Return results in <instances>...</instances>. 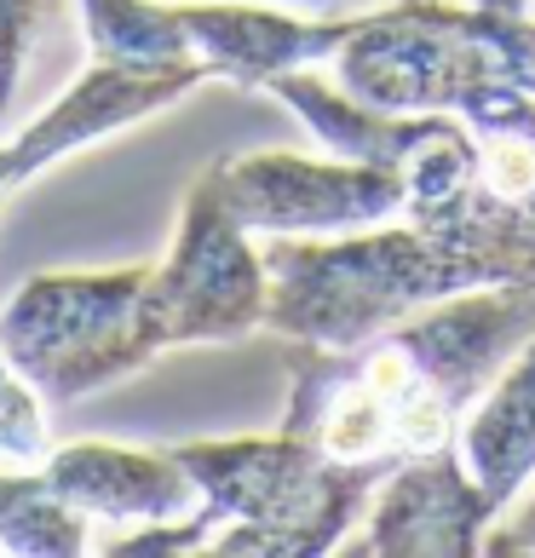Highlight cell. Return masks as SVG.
<instances>
[{
  "instance_id": "7",
  "label": "cell",
  "mask_w": 535,
  "mask_h": 558,
  "mask_svg": "<svg viewBox=\"0 0 535 558\" xmlns=\"http://www.w3.org/2000/svg\"><path fill=\"white\" fill-rule=\"evenodd\" d=\"M150 317L161 345H231L265 328V259L208 179L179 208L168 259L150 265Z\"/></svg>"
},
{
  "instance_id": "3",
  "label": "cell",
  "mask_w": 535,
  "mask_h": 558,
  "mask_svg": "<svg viewBox=\"0 0 535 558\" xmlns=\"http://www.w3.org/2000/svg\"><path fill=\"white\" fill-rule=\"evenodd\" d=\"M265 259V328L300 345H363L438 300L496 288L478 254L409 225L340 236H271Z\"/></svg>"
},
{
  "instance_id": "17",
  "label": "cell",
  "mask_w": 535,
  "mask_h": 558,
  "mask_svg": "<svg viewBox=\"0 0 535 558\" xmlns=\"http://www.w3.org/2000/svg\"><path fill=\"white\" fill-rule=\"evenodd\" d=\"M472 7H489V12H524L530 0H472Z\"/></svg>"
},
{
  "instance_id": "6",
  "label": "cell",
  "mask_w": 535,
  "mask_h": 558,
  "mask_svg": "<svg viewBox=\"0 0 535 558\" xmlns=\"http://www.w3.org/2000/svg\"><path fill=\"white\" fill-rule=\"evenodd\" d=\"M87 52L105 64H184L231 87H265L282 70L328 64L345 17H288L259 0H75Z\"/></svg>"
},
{
  "instance_id": "11",
  "label": "cell",
  "mask_w": 535,
  "mask_h": 558,
  "mask_svg": "<svg viewBox=\"0 0 535 558\" xmlns=\"http://www.w3.org/2000/svg\"><path fill=\"white\" fill-rule=\"evenodd\" d=\"M40 472L87 524H161V519H184L196 501V484L173 449L75 438L52 449Z\"/></svg>"
},
{
  "instance_id": "1",
  "label": "cell",
  "mask_w": 535,
  "mask_h": 558,
  "mask_svg": "<svg viewBox=\"0 0 535 558\" xmlns=\"http://www.w3.org/2000/svg\"><path fill=\"white\" fill-rule=\"evenodd\" d=\"M535 335V282H496L438 300L398 328L328 351L288 340L282 432L340 461H386L461 438L466 409Z\"/></svg>"
},
{
  "instance_id": "18",
  "label": "cell",
  "mask_w": 535,
  "mask_h": 558,
  "mask_svg": "<svg viewBox=\"0 0 535 558\" xmlns=\"http://www.w3.org/2000/svg\"><path fill=\"white\" fill-rule=\"evenodd\" d=\"M288 7H335V0H288Z\"/></svg>"
},
{
  "instance_id": "16",
  "label": "cell",
  "mask_w": 535,
  "mask_h": 558,
  "mask_svg": "<svg viewBox=\"0 0 535 558\" xmlns=\"http://www.w3.org/2000/svg\"><path fill=\"white\" fill-rule=\"evenodd\" d=\"M484 553L489 558H535V489H530V501L512 512V519L484 530Z\"/></svg>"
},
{
  "instance_id": "12",
  "label": "cell",
  "mask_w": 535,
  "mask_h": 558,
  "mask_svg": "<svg viewBox=\"0 0 535 558\" xmlns=\"http://www.w3.org/2000/svg\"><path fill=\"white\" fill-rule=\"evenodd\" d=\"M461 454L496 512L512 507V495L535 472V335L501 363V375L484 386V398L461 421Z\"/></svg>"
},
{
  "instance_id": "15",
  "label": "cell",
  "mask_w": 535,
  "mask_h": 558,
  "mask_svg": "<svg viewBox=\"0 0 535 558\" xmlns=\"http://www.w3.org/2000/svg\"><path fill=\"white\" fill-rule=\"evenodd\" d=\"M64 0H0V121L12 110V93L24 81V64L35 52V40L47 35Z\"/></svg>"
},
{
  "instance_id": "14",
  "label": "cell",
  "mask_w": 535,
  "mask_h": 558,
  "mask_svg": "<svg viewBox=\"0 0 535 558\" xmlns=\"http://www.w3.org/2000/svg\"><path fill=\"white\" fill-rule=\"evenodd\" d=\"M52 454L47 438V409H40V391L17 375L12 357L0 351V461L12 466H35Z\"/></svg>"
},
{
  "instance_id": "5",
  "label": "cell",
  "mask_w": 535,
  "mask_h": 558,
  "mask_svg": "<svg viewBox=\"0 0 535 558\" xmlns=\"http://www.w3.org/2000/svg\"><path fill=\"white\" fill-rule=\"evenodd\" d=\"M0 351L47 409L150 368L168 351L150 317V265L29 277L0 312Z\"/></svg>"
},
{
  "instance_id": "9",
  "label": "cell",
  "mask_w": 535,
  "mask_h": 558,
  "mask_svg": "<svg viewBox=\"0 0 535 558\" xmlns=\"http://www.w3.org/2000/svg\"><path fill=\"white\" fill-rule=\"evenodd\" d=\"M501 512L472 478L461 449H421L380 478L363 530L345 542L352 558H472Z\"/></svg>"
},
{
  "instance_id": "4",
  "label": "cell",
  "mask_w": 535,
  "mask_h": 558,
  "mask_svg": "<svg viewBox=\"0 0 535 558\" xmlns=\"http://www.w3.org/2000/svg\"><path fill=\"white\" fill-rule=\"evenodd\" d=\"M196 484V512L214 524V558H317L363 524L386 461H340L294 432L271 438H191L173 444Z\"/></svg>"
},
{
  "instance_id": "2",
  "label": "cell",
  "mask_w": 535,
  "mask_h": 558,
  "mask_svg": "<svg viewBox=\"0 0 535 558\" xmlns=\"http://www.w3.org/2000/svg\"><path fill=\"white\" fill-rule=\"evenodd\" d=\"M328 64L335 87L357 105L398 116L449 110L489 128L535 98V24L524 12H489L472 0H392L345 17Z\"/></svg>"
},
{
  "instance_id": "13",
  "label": "cell",
  "mask_w": 535,
  "mask_h": 558,
  "mask_svg": "<svg viewBox=\"0 0 535 558\" xmlns=\"http://www.w3.org/2000/svg\"><path fill=\"white\" fill-rule=\"evenodd\" d=\"M0 553L75 558L87 553V519L47 484V472H0Z\"/></svg>"
},
{
  "instance_id": "8",
  "label": "cell",
  "mask_w": 535,
  "mask_h": 558,
  "mask_svg": "<svg viewBox=\"0 0 535 558\" xmlns=\"http://www.w3.org/2000/svg\"><path fill=\"white\" fill-rule=\"evenodd\" d=\"M202 179L248 231L265 236H335L403 214V173L352 156L312 161L294 150H248L214 161Z\"/></svg>"
},
{
  "instance_id": "10",
  "label": "cell",
  "mask_w": 535,
  "mask_h": 558,
  "mask_svg": "<svg viewBox=\"0 0 535 558\" xmlns=\"http://www.w3.org/2000/svg\"><path fill=\"white\" fill-rule=\"evenodd\" d=\"M208 75L184 70V64H105V58H93L87 75H75L70 93L52 110H40L12 144H0V202L12 191H24L47 168H58L64 156L87 150V144H105L121 128H138V121H150L161 110H173Z\"/></svg>"
}]
</instances>
